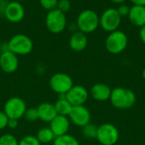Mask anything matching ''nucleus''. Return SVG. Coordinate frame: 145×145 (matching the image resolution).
Here are the masks:
<instances>
[{"mask_svg":"<svg viewBox=\"0 0 145 145\" xmlns=\"http://www.w3.org/2000/svg\"><path fill=\"white\" fill-rule=\"evenodd\" d=\"M97 131H98V127H96L94 124H92L91 122L82 127V134L87 139L96 138Z\"/></svg>","mask_w":145,"mask_h":145,"instance_id":"22","label":"nucleus"},{"mask_svg":"<svg viewBox=\"0 0 145 145\" xmlns=\"http://www.w3.org/2000/svg\"><path fill=\"white\" fill-rule=\"evenodd\" d=\"M7 47L8 50L11 51L17 56H24L32 52L34 44L30 37L25 34L19 33L10 37L7 42Z\"/></svg>","mask_w":145,"mask_h":145,"instance_id":"2","label":"nucleus"},{"mask_svg":"<svg viewBox=\"0 0 145 145\" xmlns=\"http://www.w3.org/2000/svg\"><path fill=\"white\" fill-rule=\"evenodd\" d=\"M142 76H143V78L145 80V68L143 70V71H142Z\"/></svg>","mask_w":145,"mask_h":145,"instance_id":"34","label":"nucleus"},{"mask_svg":"<svg viewBox=\"0 0 145 145\" xmlns=\"http://www.w3.org/2000/svg\"><path fill=\"white\" fill-rule=\"evenodd\" d=\"M18 125H19V120H16V119H8V127L9 129H12V130H14L18 127Z\"/></svg>","mask_w":145,"mask_h":145,"instance_id":"30","label":"nucleus"},{"mask_svg":"<svg viewBox=\"0 0 145 145\" xmlns=\"http://www.w3.org/2000/svg\"><path fill=\"white\" fill-rule=\"evenodd\" d=\"M88 43V40L87 34L80 31H76L73 32L69 39V46L75 52L83 51L87 48Z\"/></svg>","mask_w":145,"mask_h":145,"instance_id":"16","label":"nucleus"},{"mask_svg":"<svg viewBox=\"0 0 145 145\" xmlns=\"http://www.w3.org/2000/svg\"><path fill=\"white\" fill-rule=\"evenodd\" d=\"M76 26L78 31L89 34L93 32L99 25V17L98 14L92 9L82 10L77 16Z\"/></svg>","mask_w":145,"mask_h":145,"instance_id":"3","label":"nucleus"},{"mask_svg":"<svg viewBox=\"0 0 145 145\" xmlns=\"http://www.w3.org/2000/svg\"><path fill=\"white\" fill-rule=\"evenodd\" d=\"M53 145H81L79 141L72 135L67 133L65 135L56 137L53 142Z\"/></svg>","mask_w":145,"mask_h":145,"instance_id":"21","label":"nucleus"},{"mask_svg":"<svg viewBox=\"0 0 145 145\" xmlns=\"http://www.w3.org/2000/svg\"><path fill=\"white\" fill-rule=\"evenodd\" d=\"M48 84L51 90L59 95L65 94L74 85L71 76L64 72H57L52 75Z\"/></svg>","mask_w":145,"mask_h":145,"instance_id":"7","label":"nucleus"},{"mask_svg":"<svg viewBox=\"0 0 145 145\" xmlns=\"http://www.w3.org/2000/svg\"><path fill=\"white\" fill-rule=\"evenodd\" d=\"M71 7V3L70 0H59L57 8L63 13H67Z\"/></svg>","mask_w":145,"mask_h":145,"instance_id":"27","label":"nucleus"},{"mask_svg":"<svg viewBox=\"0 0 145 145\" xmlns=\"http://www.w3.org/2000/svg\"><path fill=\"white\" fill-rule=\"evenodd\" d=\"M0 145H19V140L11 133H4L0 136Z\"/></svg>","mask_w":145,"mask_h":145,"instance_id":"23","label":"nucleus"},{"mask_svg":"<svg viewBox=\"0 0 145 145\" xmlns=\"http://www.w3.org/2000/svg\"><path fill=\"white\" fill-rule=\"evenodd\" d=\"M0 1H5V0H0Z\"/></svg>","mask_w":145,"mask_h":145,"instance_id":"37","label":"nucleus"},{"mask_svg":"<svg viewBox=\"0 0 145 145\" xmlns=\"http://www.w3.org/2000/svg\"><path fill=\"white\" fill-rule=\"evenodd\" d=\"M128 19L135 26H144L145 25V6L133 5L130 8Z\"/></svg>","mask_w":145,"mask_h":145,"instance_id":"18","label":"nucleus"},{"mask_svg":"<svg viewBox=\"0 0 145 145\" xmlns=\"http://www.w3.org/2000/svg\"><path fill=\"white\" fill-rule=\"evenodd\" d=\"M133 5H140L145 6V0H130Z\"/></svg>","mask_w":145,"mask_h":145,"instance_id":"32","label":"nucleus"},{"mask_svg":"<svg viewBox=\"0 0 145 145\" xmlns=\"http://www.w3.org/2000/svg\"><path fill=\"white\" fill-rule=\"evenodd\" d=\"M1 10H2V4H1V2H0V13H1Z\"/></svg>","mask_w":145,"mask_h":145,"instance_id":"36","label":"nucleus"},{"mask_svg":"<svg viewBox=\"0 0 145 145\" xmlns=\"http://www.w3.org/2000/svg\"><path fill=\"white\" fill-rule=\"evenodd\" d=\"M112 89L105 83H96L90 89L91 97L99 102L110 100Z\"/></svg>","mask_w":145,"mask_h":145,"instance_id":"15","label":"nucleus"},{"mask_svg":"<svg viewBox=\"0 0 145 145\" xmlns=\"http://www.w3.org/2000/svg\"><path fill=\"white\" fill-rule=\"evenodd\" d=\"M26 109L27 105L24 99L20 97H11L5 102L3 111L8 119L20 120L24 116Z\"/></svg>","mask_w":145,"mask_h":145,"instance_id":"8","label":"nucleus"},{"mask_svg":"<svg viewBox=\"0 0 145 145\" xmlns=\"http://www.w3.org/2000/svg\"><path fill=\"white\" fill-rule=\"evenodd\" d=\"M71 127V121L68 116L57 115L50 122L49 128L55 137H60L68 133Z\"/></svg>","mask_w":145,"mask_h":145,"instance_id":"14","label":"nucleus"},{"mask_svg":"<svg viewBox=\"0 0 145 145\" xmlns=\"http://www.w3.org/2000/svg\"><path fill=\"white\" fill-rule=\"evenodd\" d=\"M110 1L116 4H121V3H124L127 0H110Z\"/></svg>","mask_w":145,"mask_h":145,"instance_id":"33","label":"nucleus"},{"mask_svg":"<svg viewBox=\"0 0 145 145\" xmlns=\"http://www.w3.org/2000/svg\"><path fill=\"white\" fill-rule=\"evenodd\" d=\"M25 11L22 3L15 0L8 3L4 8V16L6 20L14 24L20 22L25 17Z\"/></svg>","mask_w":145,"mask_h":145,"instance_id":"11","label":"nucleus"},{"mask_svg":"<svg viewBox=\"0 0 145 145\" xmlns=\"http://www.w3.org/2000/svg\"><path fill=\"white\" fill-rule=\"evenodd\" d=\"M8 117L6 116V114L3 111L0 110V131L5 129L8 127Z\"/></svg>","mask_w":145,"mask_h":145,"instance_id":"29","label":"nucleus"},{"mask_svg":"<svg viewBox=\"0 0 145 145\" xmlns=\"http://www.w3.org/2000/svg\"><path fill=\"white\" fill-rule=\"evenodd\" d=\"M110 100L115 108L119 110H127L135 105L137 98L134 92L131 89L118 87L112 89Z\"/></svg>","mask_w":145,"mask_h":145,"instance_id":"1","label":"nucleus"},{"mask_svg":"<svg viewBox=\"0 0 145 145\" xmlns=\"http://www.w3.org/2000/svg\"><path fill=\"white\" fill-rule=\"evenodd\" d=\"M19 145H42L34 135H25L19 140Z\"/></svg>","mask_w":145,"mask_h":145,"instance_id":"25","label":"nucleus"},{"mask_svg":"<svg viewBox=\"0 0 145 145\" xmlns=\"http://www.w3.org/2000/svg\"><path fill=\"white\" fill-rule=\"evenodd\" d=\"M118 128L111 123H104L98 127L96 139L101 145H115L119 140Z\"/></svg>","mask_w":145,"mask_h":145,"instance_id":"6","label":"nucleus"},{"mask_svg":"<svg viewBox=\"0 0 145 145\" xmlns=\"http://www.w3.org/2000/svg\"><path fill=\"white\" fill-rule=\"evenodd\" d=\"M45 25L48 31L53 34H59L67 25L66 15L58 8L50 10L45 17Z\"/></svg>","mask_w":145,"mask_h":145,"instance_id":"5","label":"nucleus"},{"mask_svg":"<svg viewBox=\"0 0 145 145\" xmlns=\"http://www.w3.org/2000/svg\"><path fill=\"white\" fill-rule=\"evenodd\" d=\"M39 120L43 122H50L56 116L57 112L54 108V105L49 102H44L40 104L37 107Z\"/></svg>","mask_w":145,"mask_h":145,"instance_id":"17","label":"nucleus"},{"mask_svg":"<svg viewBox=\"0 0 145 145\" xmlns=\"http://www.w3.org/2000/svg\"><path fill=\"white\" fill-rule=\"evenodd\" d=\"M89 97L88 89L82 85H73V87L65 93V99L72 106L84 105Z\"/></svg>","mask_w":145,"mask_h":145,"instance_id":"12","label":"nucleus"},{"mask_svg":"<svg viewBox=\"0 0 145 145\" xmlns=\"http://www.w3.org/2000/svg\"><path fill=\"white\" fill-rule=\"evenodd\" d=\"M19 67V58L16 54L9 50H5L0 53V68L7 73L11 74L17 71Z\"/></svg>","mask_w":145,"mask_h":145,"instance_id":"13","label":"nucleus"},{"mask_svg":"<svg viewBox=\"0 0 145 145\" xmlns=\"http://www.w3.org/2000/svg\"><path fill=\"white\" fill-rule=\"evenodd\" d=\"M139 37L141 41L145 44V25L144 26L140 27V31H139Z\"/></svg>","mask_w":145,"mask_h":145,"instance_id":"31","label":"nucleus"},{"mask_svg":"<svg viewBox=\"0 0 145 145\" xmlns=\"http://www.w3.org/2000/svg\"><path fill=\"white\" fill-rule=\"evenodd\" d=\"M54 105V108L56 110L57 115L65 116H69L73 107L71 105V103L65 99V94L59 95V99L56 100V102Z\"/></svg>","mask_w":145,"mask_h":145,"instance_id":"19","label":"nucleus"},{"mask_svg":"<svg viewBox=\"0 0 145 145\" xmlns=\"http://www.w3.org/2000/svg\"><path fill=\"white\" fill-rule=\"evenodd\" d=\"M36 137L42 144H47L53 143L56 138L54 136V133L52 132V130L49 128V127H45L40 128L37 131Z\"/></svg>","mask_w":145,"mask_h":145,"instance_id":"20","label":"nucleus"},{"mask_svg":"<svg viewBox=\"0 0 145 145\" xmlns=\"http://www.w3.org/2000/svg\"><path fill=\"white\" fill-rule=\"evenodd\" d=\"M121 23V17L118 14L116 8H114L105 9L99 17V25L107 32H112L118 30Z\"/></svg>","mask_w":145,"mask_h":145,"instance_id":"9","label":"nucleus"},{"mask_svg":"<svg viewBox=\"0 0 145 145\" xmlns=\"http://www.w3.org/2000/svg\"><path fill=\"white\" fill-rule=\"evenodd\" d=\"M68 118L70 119L71 123H73L75 126L82 128V127L90 123L91 113L84 105L73 106L68 116Z\"/></svg>","mask_w":145,"mask_h":145,"instance_id":"10","label":"nucleus"},{"mask_svg":"<svg viewBox=\"0 0 145 145\" xmlns=\"http://www.w3.org/2000/svg\"><path fill=\"white\" fill-rule=\"evenodd\" d=\"M127 36L125 32L120 30L110 32L105 42L106 50L112 54H119L122 53L127 48Z\"/></svg>","mask_w":145,"mask_h":145,"instance_id":"4","label":"nucleus"},{"mask_svg":"<svg viewBox=\"0 0 145 145\" xmlns=\"http://www.w3.org/2000/svg\"><path fill=\"white\" fill-rule=\"evenodd\" d=\"M15 1H18V2H24V1H25V0H15Z\"/></svg>","mask_w":145,"mask_h":145,"instance_id":"35","label":"nucleus"},{"mask_svg":"<svg viewBox=\"0 0 145 145\" xmlns=\"http://www.w3.org/2000/svg\"><path fill=\"white\" fill-rule=\"evenodd\" d=\"M23 117L27 121H30V122H34V121H37V120H39L38 112H37V108H27Z\"/></svg>","mask_w":145,"mask_h":145,"instance_id":"24","label":"nucleus"},{"mask_svg":"<svg viewBox=\"0 0 145 145\" xmlns=\"http://www.w3.org/2000/svg\"><path fill=\"white\" fill-rule=\"evenodd\" d=\"M58 1L59 0H39V3L42 8L48 12L50 10L57 8Z\"/></svg>","mask_w":145,"mask_h":145,"instance_id":"26","label":"nucleus"},{"mask_svg":"<svg viewBox=\"0 0 145 145\" xmlns=\"http://www.w3.org/2000/svg\"><path fill=\"white\" fill-rule=\"evenodd\" d=\"M116 10H117L118 14H120V16L122 18L125 16H128L129 12H130V7L125 3H121V4H119Z\"/></svg>","mask_w":145,"mask_h":145,"instance_id":"28","label":"nucleus"}]
</instances>
